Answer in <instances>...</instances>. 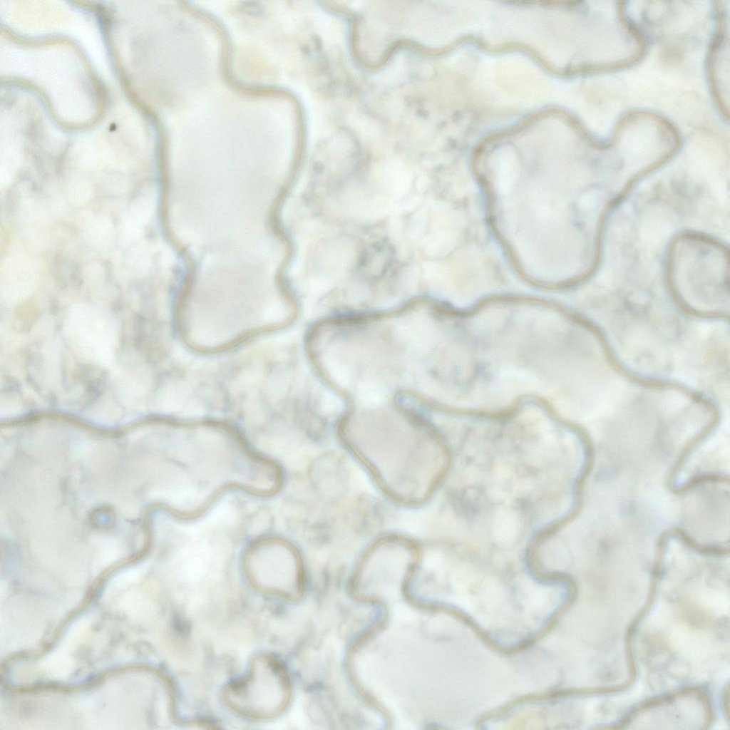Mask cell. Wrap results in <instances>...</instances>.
Segmentation results:
<instances>
[{"label":"cell","instance_id":"6da1fadb","mask_svg":"<svg viewBox=\"0 0 730 730\" xmlns=\"http://www.w3.org/2000/svg\"><path fill=\"white\" fill-rule=\"evenodd\" d=\"M289 687L280 664L272 657L253 658L247 674L230 685L224 699L244 716L267 719L282 712L288 700Z\"/></svg>","mask_w":730,"mask_h":730},{"label":"cell","instance_id":"7a4b0ae2","mask_svg":"<svg viewBox=\"0 0 730 730\" xmlns=\"http://www.w3.org/2000/svg\"><path fill=\"white\" fill-rule=\"evenodd\" d=\"M698 242V253L691 255L692 257L691 260L679 259L680 261L685 263V266L672 259V267L685 269V272L672 270V274L685 275L687 284L690 283L692 293L701 302V299H705L704 302L707 304V302L713 303L714 298L718 300L719 297L724 299L727 288L725 285L724 260L720 261L715 265L713 264L724 255L722 253L715 260H713L718 252L713 255L711 244L701 242H701ZM684 257H687L685 255Z\"/></svg>","mask_w":730,"mask_h":730},{"label":"cell","instance_id":"3957f363","mask_svg":"<svg viewBox=\"0 0 730 730\" xmlns=\"http://www.w3.org/2000/svg\"><path fill=\"white\" fill-rule=\"evenodd\" d=\"M247 575L255 588L262 592L282 597L297 593L296 566L287 557H254L247 564Z\"/></svg>","mask_w":730,"mask_h":730},{"label":"cell","instance_id":"277c9868","mask_svg":"<svg viewBox=\"0 0 730 730\" xmlns=\"http://www.w3.org/2000/svg\"><path fill=\"white\" fill-rule=\"evenodd\" d=\"M719 14V26L709 58V76L712 91L722 112L729 110V35L728 21Z\"/></svg>","mask_w":730,"mask_h":730}]
</instances>
